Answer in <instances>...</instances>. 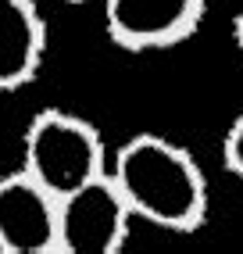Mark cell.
I'll use <instances>...</instances> for the list:
<instances>
[{
	"instance_id": "6da1fadb",
	"label": "cell",
	"mask_w": 243,
	"mask_h": 254,
	"mask_svg": "<svg viewBox=\"0 0 243 254\" xmlns=\"http://www.w3.org/2000/svg\"><path fill=\"white\" fill-rule=\"evenodd\" d=\"M108 176L122 190L136 222L165 233H193L207 218V179L200 161L176 140L136 132L115 147Z\"/></svg>"
},
{
	"instance_id": "7a4b0ae2",
	"label": "cell",
	"mask_w": 243,
	"mask_h": 254,
	"mask_svg": "<svg viewBox=\"0 0 243 254\" xmlns=\"http://www.w3.org/2000/svg\"><path fill=\"white\" fill-rule=\"evenodd\" d=\"M22 168L54 197H64L82 183L97 179L100 172H108V147L100 140V129L82 115L47 108L32 115L25 129Z\"/></svg>"
},
{
	"instance_id": "3957f363",
	"label": "cell",
	"mask_w": 243,
	"mask_h": 254,
	"mask_svg": "<svg viewBox=\"0 0 243 254\" xmlns=\"http://www.w3.org/2000/svg\"><path fill=\"white\" fill-rule=\"evenodd\" d=\"M132 211L108 172L58 197V254H118L129 240Z\"/></svg>"
},
{
	"instance_id": "277c9868",
	"label": "cell",
	"mask_w": 243,
	"mask_h": 254,
	"mask_svg": "<svg viewBox=\"0 0 243 254\" xmlns=\"http://www.w3.org/2000/svg\"><path fill=\"white\" fill-rule=\"evenodd\" d=\"M111 43L132 54L168 50L189 40L204 22L207 0H100Z\"/></svg>"
},
{
	"instance_id": "5b68a950",
	"label": "cell",
	"mask_w": 243,
	"mask_h": 254,
	"mask_svg": "<svg viewBox=\"0 0 243 254\" xmlns=\"http://www.w3.org/2000/svg\"><path fill=\"white\" fill-rule=\"evenodd\" d=\"M0 254H58V197L22 165L0 176Z\"/></svg>"
},
{
	"instance_id": "8992f818",
	"label": "cell",
	"mask_w": 243,
	"mask_h": 254,
	"mask_svg": "<svg viewBox=\"0 0 243 254\" xmlns=\"http://www.w3.org/2000/svg\"><path fill=\"white\" fill-rule=\"evenodd\" d=\"M47 25L36 0H0V93L29 86L43 68Z\"/></svg>"
},
{
	"instance_id": "52a82bcc",
	"label": "cell",
	"mask_w": 243,
	"mask_h": 254,
	"mask_svg": "<svg viewBox=\"0 0 243 254\" xmlns=\"http://www.w3.org/2000/svg\"><path fill=\"white\" fill-rule=\"evenodd\" d=\"M222 161H225V168L243 183V111L233 118V126H229V132L222 136Z\"/></svg>"
},
{
	"instance_id": "ba28073f",
	"label": "cell",
	"mask_w": 243,
	"mask_h": 254,
	"mask_svg": "<svg viewBox=\"0 0 243 254\" xmlns=\"http://www.w3.org/2000/svg\"><path fill=\"white\" fill-rule=\"evenodd\" d=\"M233 40H236V47L243 50V0H240V7H236V14H233Z\"/></svg>"
},
{
	"instance_id": "9c48e42d",
	"label": "cell",
	"mask_w": 243,
	"mask_h": 254,
	"mask_svg": "<svg viewBox=\"0 0 243 254\" xmlns=\"http://www.w3.org/2000/svg\"><path fill=\"white\" fill-rule=\"evenodd\" d=\"M61 4H93V0H61ZM100 4V0H97Z\"/></svg>"
}]
</instances>
